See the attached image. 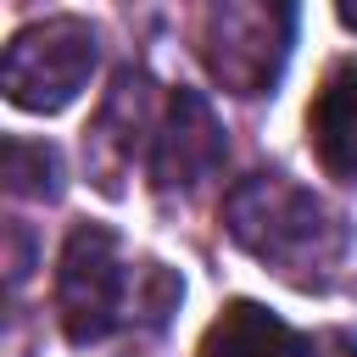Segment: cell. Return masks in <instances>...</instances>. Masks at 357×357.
Listing matches in <instances>:
<instances>
[{"label":"cell","instance_id":"cell-1","mask_svg":"<svg viewBox=\"0 0 357 357\" xmlns=\"http://www.w3.org/2000/svg\"><path fill=\"white\" fill-rule=\"evenodd\" d=\"M184 301V284L156 257H128L106 223H78L56 268V312L73 346H106L117 335H156Z\"/></svg>","mask_w":357,"mask_h":357},{"label":"cell","instance_id":"cell-2","mask_svg":"<svg viewBox=\"0 0 357 357\" xmlns=\"http://www.w3.org/2000/svg\"><path fill=\"white\" fill-rule=\"evenodd\" d=\"M223 229L240 251H251L268 273H279L296 290H324L335 284L346 251H351V223L335 212L324 195L284 173H251L223 195Z\"/></svg>","mask_w":357,"mask_h":357},{"label":"cell","instance_id":"cell-3","mask_svg":"<svg viewBox=\"0 0 357 357\" xmlns=\"http://www.w3.org/2000/svg\"><path fill=\"white\" fill-rule=\"evenodd\" d=\"M296 45V6L284 0H218L201 17V61L218 89L251 100L268 95Z\"/></svg>","mask_w":357,"mask_h":357},{"label":"cell","instance_id":"cell-4","mask_svg":"<svg viewBox=\"0 0 357 357\" xmlns=\"http://www.w3.org/2000/svg\"><path fill=\"white\" fill-rule=\"evenodd\" d=\"M100 61V33L84 17H45L11 33L0 61V89L22 112H61L84 95Z\"/></svg>","mask_w":357,"mask_h":357},{"label":"cell","instance_id":"cell-5","mask_svg":"<svg viewBox=\"0 0 357 357\" xmlns=\"http://www.w3.org/2000/svg\"><path fill=\"white\" fill-rule=\"evenodd\" d=\"M151 89H156V84H151L139 67H123V73L112 78L95 123L84 128V162H89V178H95L106 195H123V178L134 173L145 139L156 145V128H162V123H151V100H156Z\"/></svg>","mask_w":357,"mask_h":357},{"label":"cell","instance_id":"cell-6","mask_svg":"<svg viewBox=\"0 0 357 357\" xmlns=\"http://www.w3.org/2000/svg\"><path fill=\"white\" fill-rule=\"evenodd\" d=\"M223 156H229V139H223V123L206 106V95L173 89L167 117H162L156 145H151V184L162 195H195L223 167Z\"/></svg>","mask_w":357,"mask_h":357},{"label":"cell","instance_id":"cell-7","mask_svg":"<svg viewBox=\"0 0 357 357\" xmlns=\"http://www.w3.org/2000/svg\"><path fill=\"white\" fill-rule=\"evenodd\" d=\"M307 139L329 178L357 184V56L335 61L307 106Z\"/></svg>","mask_w":357,"mask_h":357},{"label":"cell","instance_id":"cell-8","mask_svg":"<svg viewBox=\"0 0 357 357\" xmlns=\"http://www.w3.org/2000/svg\"><path fill=\"white\" fill-rule=\"evenodd\" d=\"M201 357H324V340L290 329L279 312H268L262 301H229L206 335H201Z\"/></svg>","mask_w":357,"mask_h":357},{"label":"cell","instance_id":"cell-9","mask_svg":"<svg viewBox=\"0 0 357 357\" xmlns=\"http://www.w3.org/2000/svg\"><path fill=\"white\" fill-rule=\"evenodd\" d=\"M0 178L11 195H33V201H56L61 195V151L45 139H22L11 134L0 145Z\"/></svg>","mask_w":357,"mask_h":357},{"label":"cell","instance_id":"cell-10","mask_svg":"<svg viewBox=\"0 0 357 357\" xmlns=\"http://www.w3.org/2000/svg\"><path fill=\"white\" fill-rule=\"evenodd\" d=\"M335 17H340V22H346V28H357V6H340V11H335Z\"/></svg>","mask_w":357,"mask_h":357}]
</instances>
